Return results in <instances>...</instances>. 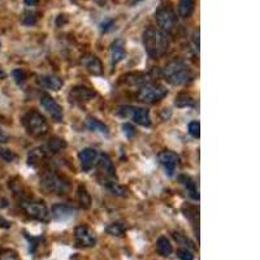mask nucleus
<instances>
[{
  "label": "nucleus",
  "instance_id": "1",
  "mask_svg": "<svg viewBox=\"0 0 260 260\" xmlns=\"http://www.w3.org/2000/svg\"><path fill=\"white\" fill-rule=\"evenodd\" d=\"M169 46V37L160 29L147 28L143 31V47L150 57L159 59L168 52Z\"/></svg>",
  "mask_w": 260,
  "mask_h": 260
},
{
  "label": "nucleus",
  "instance_id": "2",
  "mask_svg": "<svg viewBox=\"0 0 260 260\" xmlns=\"http://www.w3.org/2000/svg\"><path fill=\"white\" fill-rule=\"evenodd\" d=\"M163 77L166 82L174 86H181L185 83L190 82L193 78V73L190 68L181 60H173L168 62L163 69Z\"/></svg>",
  "mask_w": 260,
  "mask_h": 260
},
{
  "label": "nucleus",
  "instance_id": "3",
  "mask_svg": "<svg viewBox=\"0 0 260 260\" xmlns=\"http://www.w3.org/2000/svg\"><path fill=\"white\" fill-rule=\"evenodd\" d=\"M41 186L42 189L50 194H65L68 189H69V184L66 182L62 177L55 172H50L46 170L45 173L41 176Z\"/></svg>",
  "mask_w": 260,
  "mask_h": 260
},
{
  "label": "nucleus",
  "instance_id": "4",
  "mask_svg": "<svg viewBox=\"0 0 260 260\" xmlns=\"http://www.w3.org/2000/svg\"><path fill=\"white\" fill-rule=\"evenodd\" d=\"M24 125L29 134L33 137H42L49 132V125L46 118L37 111H30L25 114Z\"/></svg>",
  "mask_w": 260,
  "mask_h": 260
},
{
  "label": "nucleus",
  "instance_id": "5",
  "mask_svg": "<svg viewBox=\"0 0 260 260\" xmlns=\"http://www.w3.org/2000/svg\"><path fill=\"white\" fill-rule=\"evenodd\" d=\"M168 94V90L161 85L157 83H145L141 86L138 91L139 101L145 103H155L157 101H161Z\"/></svg>",
  "mask_w": 260,
  "mask_h": 260
},
{
  "label": "nucleus",
  "instance_id": "6",
  "mask_svg": "<svg viewBox=\"0 0 260 260\" xmlns=\"http://www.w3.org/2000/svg\"><path fill=\"white\" fill-rule=\"evenodd\" d=\"M156 24L159 26L161 31H164L165 34L173 31L177 25V16L174 13V10L169 7L160 8L155 14Z\"/></svg>",
  "mask_w": 260,
  "mask_h": 260
},
{
  "label": "nucleus",
  "instance_id": "7",
  "mask_svg": "<svg viewBox=\"0 0 260 260\" xmlns=\"http://www.w3.org/2000/svg\"><path fill=\"white\" fill-rule=\"evenodd\" d=\"M21 207L24 208V211L26 212V215L29 217L38 220V221H49V209L42 202L22 201L21 202Z\"/></svg>",
  "mask_w": 260,
  "mask_h": 260
},
{
  "label": "nucleus",
  "instance_id": "8",
  "mask_svg": "<svg viewBox=\"0 0 260 260\" xmlns=\"http://www.w3.org/2000/svg\"><path fill=\"white\" fill-rule=\"evenodd\" d=\"M118 113L132 117L133 121H134L135 124L141 125V126H150V125H151V116H150L149 109H146V108L125 107L120 108Z\"/></svg>",
  "mask_w": 260,
  "mask_h": 260
},
{
  "label": "nucleus",
  "instance_id": "9",
  "mask_svg": "<svg viewBox=\"0 0 260 260\" xmlns=\"http://www.w3.org/2000/svg\"><path fill=\"white\" fill-rule=\"evenodd\" d=\"M98 169H99V174L103 176V178H99L103 185L107 184L108 181L116 180V170H114L113 163H112V160L109 159L108 155H105V154L99 155V159H98Z\"/></svg>",
  "mask_w": 260,
  "mask_h": 260
},
{
  "label": "nucleus",
  "instance_id": "10",
  "mask_svg": "<svg viewBox=\"0 0 260 260\" xmlns=\"http://www.w3.org/2000/svg\"><path fill=\"white\" fill-rule=\"evenodd\" d=\"M74 239L78 247H91L97 242L95 233L86 225H78L74 232Z\"/></svg>",
  "mask_w": 260,
  "mask_h": 260
},
{
  "label": "nucleus",
  "instance_id": "11",
  "mask_svg": "<svg viewBox=\"0 0 260 260\" xmlns=\"http://www.w3.org/2000/svg\"><path fill=\"white\" fill-rule=\"evenodd\" d=\"M160 164L164 166L165 169V173L168 176H173V173L176 172V168L178 165V161H180V157L176 153L170 151V150H164L157 156Z\"/></svg>",
  "mask_w": 260,
  "mask_h": 260
},
{
  "label": "nucleus",
  "instance_id": "12",
  "mask_svg": "<svg viewBox=\"0 0 260 260\" xmlns=\"http://www.w3.org/2000/svg\"><path fill=\"white\" fill-rule=\"evenodd\" d=\"M41 105L53 120H56V121H62V117H64L62 108L53 98L49 97V95H43V97L41 98Z\"/></svg>",
  "mask_w": 260,
  "mask_h": 260
},
{
  "label": "nucleus",
  "instance_id": "13",
  "mask_svg": "<svg viewBox=\"0 0 260 260\" xmlns=\"http://www.w3.org/2000/svg\"><path fill=\"white\" fill-rule=\"evenodd\" d=\"M101 154L98 153L95 149L91 147H86V149L81 150L78 153V159L81 161V166H82L83 172H90L94 168V165L98 163Z\"/></svg>",
  "mask_w": 260,
  "mask_h": 260
},
{
  "label": "nucleus",
  "instance_id": "14",
  "mask_svg": "<svg viewBox=\"0 0 260 260\" xmlns=\"http://www.w3.org/2000/svg\"><path fill=\"white\" fill-rule=\"evenodd\" d=\"M69 98L73 103H83V102L94 99L95 93L86 86H76L70 90Z\"/></svg>",
  "mask_w": 260,
  "mask_h": 260
},
{
  "label": "nucleus",
  "instance_id": "15",
  "mask_svg": "<svg viewBox=\"0 0 260 260\" xmlns=\"http://www.w3.org/2000/svg\"><path fill=\"white\" fill-rule=\"evenodd\" d=\"M39 86H42L43 89L52 91H59L64 85V81L57 76H52V74H43V76H38L37 78Z\"/></svg>",
  "mask_w": 260,
  "mask_h": 260
},
{
  "label": "nucleus",
  "instance_id": "16",
  "mask_svg": "<svg viewBox=\"0 0 260 260\" xmlns=\"http://www.w3.org/2000/svg\"><path fill=\"white\" fill-rule=\"evenodd\" d=\"M51 213L52 217L55 218V220H68L72 216H74L76 213V209L69 205H64V203H57V205L52 206L51 208Z\"/></svg>",
  "mask_w": 260,
  "mask_h": 260
},
{
  "label": "nucleus",
  "instance_id": "17",
  "mask_svg": "<svg viewBox=\"0 0 260 260\" xmlns=\"http://www.w3.org/2000/svg\"><path fill=\"white\" fill-rule=\"evenodd\" d=\"M83 65L86 66V69L94 76H101L103 74V65H102L101 60L97 56H86L83 57Z\"/></svg>",
  "mask_w": 260,
  "mask_h": 260
},
{
  "label": "nucleus",
  "instance_id": "18",
  "mask_svg": "<svg viewBox=\"0 0 260 260\" xmlns=\"http://www.w3.org/2000/svg\"><path fill=\"white\" fill-rule=\"evenodd\" d=\"M111 55H112V65L113 66L125 59L124 41H121V39H116V41L112 43Z\"/></svg>",
  "mask_w": 260,
  "mask_h": 260
},
{
  "label": "nucleus",
  "instance_id": "19",
  "mask_svg": "<svg viewBox=\"0 0 260 260\" xmlns=\"http://www.w3.org/2000/svg\"><path fill=\"white\" fill-rule=\"evenodd\" d=\"M87 128L90 129V130H93V132L99 133V134L102 135L109 134V128H108L104 122H102L101 120H98V118H94V117L87 118Z\"/></svg>",
  "mask_w": 260,
  "mask_h": 260
},
{
  "label": "nucleus",
  "instance_id": "20",
  "mask_svg": "<svg viewBox=\"0 0 260 260\" xmlns=\"http://www.w3.org/2000/svg\"><path fill=\"white\" fill-rule=\"evenodd\" d=\"M156 251L161 257H168V255L173 253V246H172V243L166 237H160L157 239V242H156Z\"/></svg>",
  "mask_w": 260,
  "mask_h": 260
},
{
  "label": "nucleus",
  "instance_id": "21",
  "mask_svg": "<svg viewBox=\"0 0 260 260\" xmlns=\"http://www.w3.org/2000/svg\"><path fill=\"white\" fill-rule=\"evenodd\" d=\"M194 0H180L178 3V14L182 18L190 17L193 10H194Z\"/></svg>",
  "mask_w": 260,
  "mask_h": 260
},
{
  "label": "nucleus",
  "instance_id": "22",
  "mask_svg": "<svg viewBox=\"0 0 260 260\" xmlns=\"http://www.w3.org/2000/svg\"><path fill=\"white\" fill-rule=\"evenodd\" d=\"M45 157H46V151L42 149V147L33 149L28 155V164L29 165H38Z\"/></svg>",
  "mask_w": 260,
  "mask_h": 260
},
{
  "label": "nucleus",
  "instance_id": "23",
  "mask_svg": "<svg viewBox=\"0 0 260 260\" xmlns=\"http://www.w3.org/2000/svg\"><path fill=\"white\" fill-rule=\"evenodd\" d=\"M180 181L185 185V187H186V190H187V193H189V195H190L193 199L198 201V199H199V193H198L197 185H195L194 181L191 180L190 177H187V176H181Z\"/></svg>",
  "mask_w": 260,
  "mask_h": 260
},
{
  "label": "nucleus",
  "instance_id": "24",
  "mask_svg": "<svg viewBox=\"0 0 260 260\" xmlns=\"http://www.w3.org/2000/svg\"><path fill=\"white\" fill-rule=\"evenodd\" d=\"M78 203L83 209H89L91 207V197L85 186L78 187Z\"/></svg>",
  "mask_w": 260,
  "mask_h": 260
},
{
  "label": "nucleus",
  "instance_id": "25",
  "mask_svg": "<svg viewBox=\"0 0 260 260\" xmlns=\"http://www.w3.org/2000/svg\"><path fill=\"white\" fill-rule=\"evenodd\" d=\"M174 104H176L178 108H186V107H194L195 102L191 95L182 93L180 94V95H177Z\"/></svg>",
  "mask_w": 260,
  "mask_h": 260
},
{
  "label": "nucleus",
  "instance_id": "26",
  "mask_svg": "<svg viewBox=\"0 0 260 260\" xmlns=\"http://www.w3.org/2000/svg\"><path fill=\"white\" fill-rule=\"evenodd\" d=\"M47 147H49L51 153H59L62 149H65L66 142L62 138H59V137H53V138L50 139Z\"/></svg>",
  "mask_w": 260,
  "mask_h": 260
},
{
  "label": "nucleus",
  "instance_id": "27",
  "mask_svg": "<svg viewBox=\"0 0 260 260\" xmlns=\"http://www.w3.org/2000/svg\"><path fill=\"white\" fill-rule=\"evenodd\" d=\"M105 230H107L108 234H111V236L122 237L125 233V226L122 225V224H120V222H113V224H109Z\"/></svg>",
  "mask_w": 260,
  "mask_h": 260
},
{
  "label": "nucleus",
  "instance_id": "28",
  "mask_svg": "<svg viewBox=\"0 0 260 260\" xmlns=\"http://www.w3.org/2000/svg\"><path fill=\"white\" fill-rule=\"evenodd\" d=\"M105 186H107L114 195H118V197H125V195H126V190H125L121 185H118L114 180L108 181L107 184H105Z\"/></svg>",
  "mask_w": 260,
  "mask_h": 260
},
{
  "label": "nucleus",
  "instance_id": "29",
  "mask_svg": "<svg viewBox=\"0 0 260 260\" xmlns=\"http://www.w3.org/2000/svg\"><path fill=\"white\" fill-rule=\"evenodd\" d=\"M0 157L7 161V163H12L14 160L17 159V155L9 149H4V147H0Z\"/></svg>",
  "mask_w": 260,
  "mask_h": 260
},
{
  "label": "nucleus",
  "instance_id": "30",
  "mask_svg": "<svg viewBox=\"0 0 260 260\" xmlns=\"http://www.w3.org/2000/svg\"><path fill=\"white\" fill-rule=\"evenodd\" d=\"M0 260H20V258L13 250H4L3 253L0 254Z\"/></svg>",
  "mask_w": 260,
  "mask_h": 260
},
{
  "label": "nucleus",
  "instance_id": "31",
  "mask_svg": "<svg viewBox=\"0 0 260 260\" xmlns=\"http://www.w3.org/2000/svg\"><path fill=\"white\" fill-rule=\"evenodd\" d=\"M22 22H24L26 26H31L37 22V16L33 12H25V16L22 17Z\"/></svg>",
  "mask_w": 260,
  "mask_h": 260
},
{
  "label": "nucleus",
  "instance_id": "32",
  "mask_svg": "<svg viewBox=\"0 0 260 260\" xmlns=\"http://www.w3.org/2000/svg\"><path fill=\"white\" fill-rule=\"evenodd\" d=\"M199 129H201V125H199L198 121H191L190 124H189V133H190L194 138H199V135H201Z\"/></svg>",
  "mask_w": 260,
  "mask_h": 260
},
{
  "label": "nucleus",
  "instance_id": "33",
  "mask_svg": "<svg viewBox=\"0 0 260 260\" xmlns=\"http://www.w3.org/2000/svg\"><path fill=\"white\" fill-rule=\"evenodd\" d=\"M177 255H178V258H180L181 260H194V255H193V253L187 249L178 250Z\"/></svg>",
  "mask_w": 260,
  "mask_h": 260
},
{
  "label": "nucleus",
  "instance_id": "34",
  "mask_svg": "<svg viewBox=\"0 0 260 260\" xmlns=\"http://www.w3.org/2000/svg\"><path fill=\"white\" fill-rule=\"evenodd\" d=\"M12 74H13L14 81H16V82H17L18 85H21V83L25 82V73L22 72V70H21V69H14Z\"/></svg>",
  "mask_w": 260,
  "mask_h": 260
},
{
  "label": "nucleus",
  "instance_id": "35",
  "mask_svg": "<svg viewBox=\"0 0 260 260\" xmlns=\"http://www.w3.org/2000/svg\"><path fill=\"white\" fill-rule=\"evenodd\" d=\"M122 132H124V134L126 135V137L130 138V137H133V135L135 134V129L132 124H128V122H126V124L122 125Z\"/></svg>",
  "mask_w": 260,
  "mask_h": 260
},
{
  "label": "nucleus",
  "instance_id": "36",
  "mask_svg": "<svg viewBox=\"0 0 260 260\" xmlns=\"http://www.w3.org/2000/svg\"><path fill=\"white\" fill-rule=\"evenodd\" d=\"M193 39H194L195 50H197V51H199V30H195L194 35H193Z\"/></svg>",
  "mask_w": 260,
  "mask_h": 260
},
{
  "label": "nucleus",
  "instance_id": "37",
  "mask_svg": "<svg viewBox=\"0 0 260 260\" xmlns=\"http://www.w3.org/2000/svg\"><path fill=\"white\" fill-rule=\"evenodd\" d=\"M24 1L28 7H35L39 4V0H24Z\"/></svg>",
  "mask_w": 260,
  "mask_h": 260
},
{
  "label": "nucleus",
  "instance_id": "38",
  "mask_svg": "<svg viewBox=\"0 0 260 260\" xmlns=\"http://www.w3.org/2000/svg\"><path fill=\"white\" fill-rule=\"evenodd\" d=\"M8 141V137L7 134L1 130V128H0V143H4V142H7Z\"/></svg>",
  "mask_w": 260,
  "mask_h": 260
},
{
  "label": "nucleus",
  "instance_id": "39",
  "mask_svg": "<svg viewBox=\"0 0 260 260\" xmlns=\"http://www.w3.org/2000/svg\"><path fill=\"white\" fill-rule=\"evenodd\" d=\"M7 77V74H5V72H4L3 69H1V66H0V80H4Z\"/></svg>",
  "mask_w": 260,
  "mask_h": 260
}]
</instances>
